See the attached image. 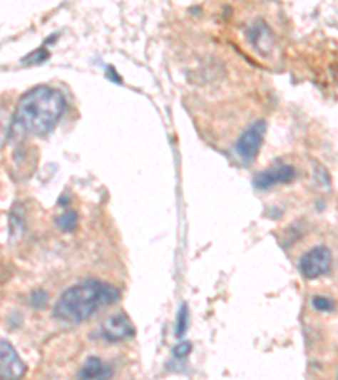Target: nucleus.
Wrapping results in <instances>:
<instances>
[{
  "instance_id": "f257e3e1",
  "label": "nucleus",
  "mask_w": 338,
  "mask_h": 380,
  "mask_svg": "<svg viewBox=\"0 0 338 380\" xmlns=\"http://www.w3.org/2000/svg\"><path fill=\"white\" fill-rule=\"evenodd\" d=\"M66 110V98L61 90L41 85L24 93L17 103L12 118V130L16 134L48 135L56 129Z\"/></svg>"
},
{
  "instance_id": "f03ea898",
  "label": "nucleus",
  "mask_w": 338,
  "mask_h": 380,
  "mask_svg": "<svg viewBox=\"0 0 338 380\" xmlns=\"http://www.w3.org/2000/svg\"><path fill=\"white\" fill-rule=\"evenodd\" d=\"M121 299V291L108 282L90 279L75 284L59 296L53 316L65 323H81L93 318L100 309L108 308Z\"/></svg>"
},
{
  "instance_id": "7ed1b4c3",
  "label": "nucleus",
  "mask_w": 338,
  "mask_h": 380,
  "mask_svg": "<svg viewBox=\"0 0 338 380\" xmlns=\"http://www.w3.org/2000/svg\"><path fill=\"white\" fill-rule=\"evenodd\" d=\"M266 130H267L266 120L259 118V120L250 123L247 130L239 137V140H237L235 144V149L237 154H239L244 161H254V159L257 158L259 150L262 148Z\"/></svg>"
},
{
  "instance_id": "20e7f679",
  "label": "nucleus",
  "mask_w": 338,
  "mask_h": 380,
  "mask_svg": "<svg viewBox=\"0 0 338 380\" xmlns=\"http://www.w3.org/2000/svg\"><path fill=\"white\" fill-rule=\"evenodd\" d=\"M332 250L328 247H314L308 250L299 260V271L306 279H318L330 272Z\"/></svg>"
},
{
  "instance_id": "39448f33",
  "label": "nucleus",
  "mask_w": 338,
  "mask_h": 380,
  "mask_svg": "<svg viewBox=\"0 0 338 380\" xmlns=\"http://www.w3.org/2000/svg\"><path fill=\"white\" fill-rule=\"evenodd\" d=\"M100 335L111 343H121L134 337L135 328L129 319V316L118 313L108 316V318L105 319L102 327H100Z\"/></svg>"
},
{
  "instance_id": "423d86ee",
  "label": "nucleus",
  "mask_w": 338,
  "mask_h": 380,
  "mask_svg": "<svg viewBox=\"0 0 338 380\" xmlns=\"http://www.w3.org/2000/svg\"><path fill=\"white\" fill-rule=\"evenodd\" d=\"M26 374V364L11 343L0 340V380H21Z\"/></svg>"
},
{
  "instance_id": "0eeeda50",
  "label": "nucleus",
  "mask_w": 338,
  "mask_h": 380,
  "mask_svg": "<svg viewBox=\"0 0 338 380\" xmlns=\"http://www.w3.org/2000/svg\"><path fill=\"white\" fill-rule=\"evenodd\" d=\"M295 168L290 164H276V166L266 169V171L259 173L254 178V186L257 190H267L274 185H286L295 180Z\"/></svg>"
},
{
  "instance_id": "6e6552de",
  "label": "nucleus",
  "mask_w": 338,
  "mask_h": 380,
  "mask_svg": "<svg viewBox=\"0 0 338 380\" xmlns=\"http://www.w3.org/2000/svg\"><path fill=\"white\" fill-rule=\"evenodd\" d=\"M113 370L108 364L97 356H88L85 364L81 365L78 379L76 380H111Z\"/></svg>"
},
{
  "instance_id": "1a4fd4ad",
  "label": "nucleus",
  "mask_w": 338,
  "mask_h": 380,
  "mask_svg": "<svg viewBox=\"0 0 338 380\" xmlns=\"http://www.w3.org/2000/svg\"><path fill=\"white\" fill-rule=\"evenodd\" d=\"M249 39L252 41L254 46H257L260 51H264V44H267L269 48L272 46V34L269 31V27L264 24L262 21H257L255 24L250 27Z\"/></svg>"
},
{
  "instance_id": "9d476101",
  "label": "nucleus",
  "mask_w": 338,
  "mask_h": 380,
  "mask_svg": "<svg viewBox=\"0 0 338 380\" xmlns=\"http://www.w3.org/2000/svg\"><path fill=\"white\" fill-rule=\"evenodd\" d=\"M56 223L63 232H73L76 228V223H78V215L75 212H66L61 217H58Z\"/></svg>"
},
{
  "instance_id": "9b49d317",
  "label": "nucleus",
  "mask_w": 338,
  "mask_h": 380,
  "mask_svg": "<svg viewBox=\"0 0 338 380\" xmlns=\"http://www.w3.org/2000/svg\"><path fill=\"white\" fill-rule=\"evenodd\" d=\"M48 58H49L48 49L39 48V49H36L34 53L27 54V56L22 59V65H39V63H44Z\"/></svg>"
},
{
  "instance_id": "f8f14e48",
  "label": "nucleus",
  "mask_w": 338,
  "mask_h": 380,
  "mask_svg": "<svg viewBox=\"0 0 338 380\" xmlns=\"http://www.w3.org/2000/svg\"><path fill=\"white\" fill-rule=\"evenodd\" d=\"M188 329V304H183L178 314V324H176V337L181 338Z\"/></svg>"
},
{
  "instance_id": "ddd939ff",
  "label": "nucleus",
  "mask_w": 338,
  "mask_h": 380,
  "mask_svg": "<svg viewBox=\"0 0 338 380\" xmlns=\"http://www.w3.org/2000/svg\"><path fill=\"white\" fill-rule=\"evenodd\" d=\"M313 308L328 313V311L333 309V301L330 299V297H325V296H314L313 297Z\"/></svg>"
},
{
  "instance_id": "4468645a",
  "label": "nucleus",
  "mask_w": 338,
  "mask_h": 380,
  "mask_svg": "<svg viewBox=\"0 0 338 380\" xmlns=\"http://www.w3.org/2000/svg\"><path fill=\"white\" fill-rule=\"evenodd\" d=\"M191 350H193V345L190 342H180L173 350V355H175V359H185L191 354Z\"/></svg>"
},
{
  "instance_id": "2eb2a0df",
  "label": "nucleus",
  "mask_w": 338,
  "mask_h": 380,
  "mask_svg": "<svg viewBox=\"0 0 338 380\" xmlns=\"http://www.w3.org/2000/svg\"><path fill=\"white\" fill-rule=\"evenodd\" d=\"M31 306H34V308H44L46 304H48V292L44 291H34L33 294H31Z\"/></svg>"
},
{
  "instance_id": "dca6fc26",
  "label": "nucleus",
  "mask_w": 338,
  "mask_h": 380,
  "mask_svg": "<svg viewBox=\"0 0 338 380\" xmlns=\"http://www.w3.org/2000/svg\"><path fill=\"white\" fill-rule=\"evenodd\" d=\"M11 228H12V235H22V217H17V210H14L11 215Z\"/></svg>"
}]
</instances>
